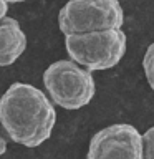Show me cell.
I'll use <instances>...</instances> for the list:
<instances>
[{
	"mask_svg": "<svg viewBox=\"0 0 154 159\" xmlns=\"http://www.w3.org/2000/svg\"><path fill=\"white\" fill-rule=\"evenodd\" d=\"M57 111L47 94L30 83H12L0 96V124L13 143L37 148L50 139Z\"/></svg>",
	"mask_w": 154,
	"mask_h": 159,
	"instance_id": "obj_1",
	"label": "cell"
},
{
	"mask_svg": "<svg viewBox=\"0 0 154 159\" xmlns=\"http://www.w3.org/2000/svg\"><path fill=\"white\" fill-rule=\"evenodd\" d=\"M65 48L71 61L88 71L114 68L126 55L128 37L123 28L81 35H66Z\"/></svg>",
	"mask_w": 154,
	"mask_h": 159,
	"instance_id": "obj_2",
	"label": "cell"
},
{
	"mask_svg": "<svg viewBox=\"0 0 154 159\" xmlns=\"http://www.w3.org/2000/svg\"><path fill=\"white\" fill-rule=\"evenodd\" d=\"M43 84L53 104L63 109H81L96 93L93 73L71 60H58L43 71Z\"/></svg>",
	"mask_w": 154,
	"mask_h": 159,
	"instance_id": "obj_3",
	"label": "cell"
},
{
	"mask_svg": "<svg viewBox=\"0 0 154 159\" xmlns=\"http://www.w3.org/2000/svg\"><path fill=\"white\" fill-rule=\"evenodd\" d=\"M123 25L124 12L119 0H68L58 13V27L65 37L118 30Z\"/></svg>",
	"mask_w": 154,
	"mask_h": 159,
	"instance_id": "obj_4",
	"label": "cell"
},
{
	"mask_svg": "<svg viewBox=\"0 0 154 159\" xmlns=\"http://www.w3.org/2000/svg\"><path fill=\"white\" fill-rule=\"evenodd\" d=\"M86 159H143V134L133 124H111L89 139Z\"/></svg>",
	"mask_w": 154,
	"mask_h": 159,
	"instance_id": "obj_5",
	"label": "cell"
},
{
	"mask_svg": "<svg viewBox=\"0 0 154 159\" xmlns=\"http://www.w3.org/2000/svg\"><path fill=\"white\" fill-rule=\"evenodd\" d=\"M27 50V35L18 20L5 17L0 22V66H10Z\"/></svg>",
	"mask_w": 154,
	"mask_h": 159,
	"instance_id": "obj_6",
	"label": "cell"
},
{
	"mask_svg": "<svg viewBox=\"0 0 154 159\" xmlns=\"http://www.w3.org/2000/svg\"><path fill=\"white\" fill-rule=\"evenodd\" d=\"M143 68H144L147 84L154 91V42L146 48V53H144V58H143Z\"/></svg>",
	"mask_w": 154,
	"mask_h": 159,
	"instance_id": "obj_7",
	"label": "cell"
},
{
	"mask_svg": "<svg viewBox=\"0 0 154 159\" xmlns=\"http://www.w3.org/2000/svg\"><path fill=\"white\" fill-rule=\"evenodd\" d=\"M143 159H154V126L143 133Z\"/></svg>",
	"mask_w": 154,
	"mask_h": 159,
	"instance_id": "obj_8",
	"label": "cell"
},
{
	"mask_svg": "<svg viewBox=\"0 0 154 159\" xmlns=\"http://www.w3.org/2000/svg\"><path fill=\"white\" fill-rule=\"evenodd\" d=\"M8 13V2L7 0H0V22L7 17Z\"/></svg>",
	"mask_w": 154,
	"mask_h": 159,
	"instance_id": "obj_9",
	"label": "cell"
},
{
	"mask_svg": "<svg viewBox=\"0 0 154 159\" xmlns=\"http://www.w3.org/2000/svg\"><path fill=\"white\" fill-rule=\"evenodd\" d=\"M7 151V143H5V139L2 138V134H0V156Z\"/></svg>",
	"mask_w": 154,
	"mask_h": 159,
	"instance_id": "obj_10",
	"label": "cell"
},
{
	"mask_svg": "<svg viewBox=\"0 0 154 159\" xmlns=\"http://www.w3.org/2000/svg\"><path fill=\"white\" fill-rule=\"evenodd\" d=\"M8 3H22V2H27V0H7Z\"/></svg>",
	"mask_w": 154,
	"mask_h": 159,
	"instance_id": "obj_11",
	"label": "cell"
}]
</instances>
